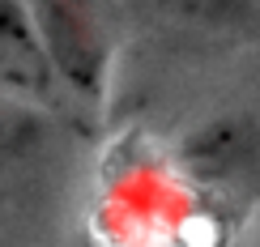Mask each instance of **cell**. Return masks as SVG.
Returning <instances> with one entry per match:
<instances>
[{"instance_id": "3", "label": "cell", "mask_w": 260, "mask_h": 247, "mask_svg": "<svg viewBox=\"0 0 260 247\" xmlns=\"http://www.w3.org/2000/svg\"><path fill=\"white\" fill-rule=\"evenodd\" d=\"M43 128H47V120H43L39 107H26V102L0 94V162L26 158L43 141Z\"/></svg>"}, {"instance_id": "2", "label": "cell", "mask_w": 260, "mask_h": 247, "mask_svg": "<svg viewBox=\"0 0 260 247\" xmlns=\"http://www.w3.org/2000/svg\"><path fill=\"white\" fill-rule=\"evenodd\" d=\"M0 94L26 107H39V111L64 94L21 0H0Z\"/></svg>"}, {"instance_id": "4", "label": "cell", "mask_w": 260, "mask_h": 247, "mask_svg": "<svg viewBox=\"0 0 260 247\" xmlns=\"http://www.w3.org/2000/svg\"><path fill=\"white\" fill-rule=\"evenodd\" d=\"M158 17L179 21V26H205V30H218L231 26L247 13L252 0H145Z\"/></svg>"}, {"instance_id": "1", "label": "cell", "mask_w": 260, "mask_h": 247, "mask_svg": "<svg viewBox=\"0 0 260 247\" xmlns=\"http://www.w3.org/2000/svg\"><path fill=\"white\" fill-rule=\"evenodd\" d=\"M60 90L77 102H103L111 77V34L99 0H21Z\"/></svg>"}]
</instances>
